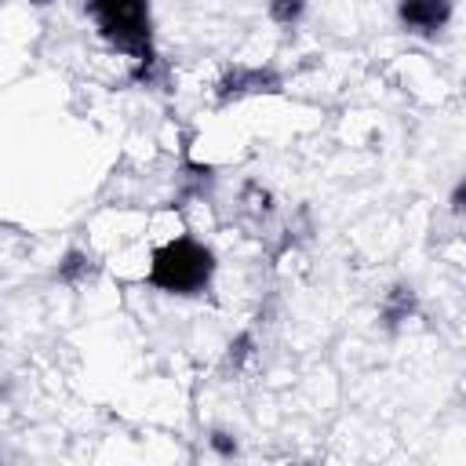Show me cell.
<instances>
[{"label": "cell", "instance_id": "1", "mask_svg": "<svg viewBox=\"0 0 466 466\" xmlns=\"http://www.w3.org/2000/svg\"><path fill=\"white\" fill-rule=\"evenodd\" d=\"M211 273V251L200 248L197 240L182 237V240H171L164 244L157 255H153V269H149V280L164 291H175V295H193Z\"/></svg>", "mask_w": 466, "mask_h": 466}, {"label": "cell", "instance_id": "2", "mask_svg": "<svg viewBox=\"0 0 466 466\" xmlns=\"http://www.w3.org/2000/svg\"><path fill=\"white\" fill-rule=\"evenodd\" d=\"M91 11L109 40L127 51H142L149 44V7L146 0H91Z\"/></svg>", "mask_w": 466, "mask_h": 466}, {"label": "cell", "instance_id": "3", "mask_svg": "<svg viewBox=\"0 0 466 466\" xmlns=\"http://www.w3.org/2000/svg\"><path fill=\"white\" fill-rule=\"evenodd\" d=\"M448 7H451L448 0H404V4H400V18H404L411 29L430 33V29L444 25Z\"/></svg>", "mask_w": 466, "mask_h": 466}, {"label": "cell", "instance_id": "4", "mask_svg": "<svg viewBox=\"0 0 466 466\" xmlns=\"http://www.w3.org/2000/svg\"><path fill=\"white\" fill-rule=\"evenodd\" d=\"M302 15V0H273V18L277 22H295Z\"/></svg>", "mask_w": 466, "mask_h": 466}, {"label": "cell", "instance_id": "5", "mask_svg": "<svg viewBox=\"0 0 466 466\" xmlns=\"http://www.w3.org/2000/svg\"><path fill=\"white\" fill-rule=\"evenodd\" d=\"M211 444H215L218 451H226V455L233 451V441H226V433H215V437H211Z\"/></svg>", "mask_w": 466, "mask_h": 466}, {"label": "cell", "instance_id": "6", "mask_svg": "<svg viewBox=\"0 0 466 466\" xmlns=\"http://www.w3.org/2000/svg\"><path fill=\"white\" fill-rule=\"evenodd\" d=\"M36 4H47V0H36Z\"/></svg>", "mask_w": 466, "mask_h": 466}]
</instances>
